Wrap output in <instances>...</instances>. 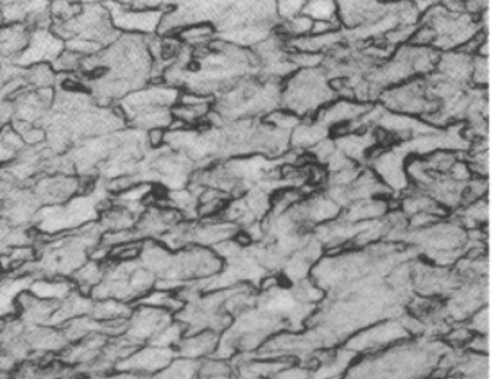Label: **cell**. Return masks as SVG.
<instances>
[{
	"mask_svg": "<svg viewBox=\"0 0 492 379\" xmlns=\"http://www.w3.org/2000/svg\"><path fill=\"white\" fill-rule=\"evenodd\" d=\"M446 348L441 339L411 338L381 353L359 356L342 379H426Z\"/></svg>",
	"mask_w": 492,
	"mask_h": 379,
	"instance_id": "obj_1",
	"label": "cell"
},
{
	"mask_svg": "<svg viewBox=\"0 0 492 379\" xmlns=\"http://www.w3.org/2000/svg\"><path fill=\"white\" fill-rule=\"evenodd\" d=\"M156 276L141 265L138 259L135 261H105L104 276L98 285L91 291L94 301L115 299L119 303H138L142 296L151 293L156 286Z\"/></svg>",
	"mask_w": 492,
	"mask_h": 379,
	"instance_id": "obj_2",
	"label": "cell"
},
{
	"mask_svg": "<svg viewBox=\"0 0 492 379\" xmlns=\"http://www.w3.org/2000/svg\"><path fill=\"white\" fill-rule=\"evenodd\" d=\"M411 338V334L405 328L399 316V318L384 319L368 328L361 329L359 333L347 339L343 346L354 351L356 355L364 356L381 353L384 349L391 348Z\"/></svg>",
	"mask_w": 492,
	"mask_h": 379,
	"instance_id": "obj_3",
	"label": "cell"
},
{
	"mask_svg": "<svg viewBox=\"0 0 492 379\" xmlns=\"http://www.w3.org/2000/svg\"><path fill=\"white\" fill-rule=\"evenodd\" d=\"M172 321H174V315L164 309L135 305L131 315L127 319V329L121 338L134 348L149 345L162 329L169 325Z\"/></svg>",
	"mask_w": 492,
	"mask_h": 379,
	"instance_id": "obj_4",
	"label": "cell"
},
{
	"mask_svg": "<svg viewBox=\"0 0 492 379\" xmlns=\"http://www.w3.org/2000/svg\"><path fill=\"white\" fill-rule=\"evenodd\" d=\"M112 25L118 32H128L129 35H146L152 36L161 25L162 16L174 11L176 6L169 5L166 9H149L137 11L127 4L107 5Z\"/></svg>",
	"mask_w": 492,
	"mask_h": 379,
	"instance_id": "obj_5",
	"label": "cell"
},
{
	"mask_svg": "<svg viewBox=\"0 0 492 379\" xmlns=\"http://www.w3.org/2000/svg\"><path fill=\"white\" fill-rule=\"evenodd\" d=\"M177 358L176 349L159 348L154 345H142L117 365L115 371L138 376H151L167 368Z\"/></svg>",
	"mask_w": 492,
	"mask_h": 379,
	"instance_id": "obj_6",
	"label": "cell"
},
{
	"mask_svg": "<svg viewBox=\"0 0 492 379\" xmlns=\"http://www.w3.org/2000/svg\"><path fill=\"white\" fill-rule=\"evenodd\" d=\"M64 51V41L51 31V27H35L24 52L16 57V64L26 67L41 64L52 65Z\"/></svg>",
	"mask_w": 492,
	"mask_h": 379,
	"instance_id": "obj_7",
	"label": "cell"
},
{
	"mask_svg": "<svg viewBox=\"0 0 492 379\" xmlns=\"http://www.w3.org/2000/svg\"><path fill=\"white\" fill-rule=\"evenodd\" d=\"M381 99L389 108L412 114H424V116L438 109V102L432 101L428 96L425 81L411 82L399 89L389 91Z\"/></svg>",
	"mask_w": 492,
	"mask_h": 379,
	"instance_id": "obj_8",
	"label": "cell"
},
{
	"mask_svg": "<svg viewBox=\"0 0 492 379\" xmlns=\"http://www.w3.org/2000/svg\"><path fill=\"white\" fill-rule=\"evenodd\" d=\"M41 206L61 205L78 195V176L65 174H47L37 178L32 186Z\"/></svg>",
	"mask_w": 492,
	"mask_h": 379,
	"instance_id": "obj_9",
	"label": "cell"
},
{
	"mask_svg": "<svg viewBox=\"0 0 492 379\" xmlns=\"http://www.w3.org/2000/svg\"><path fill=\"white\" fill-rule=\"evenodd\" d=\"M109 339L111 338L104 334H91L77 343L69 344L57 355V359L84 375L85 371L99 358Z\"/></svg>",
	"mask_w": 492,
	"mask_h": 379,
	"instance_id": "obj_10",
	"label": "cell"
},
{
	"mask_svg": "<svg viewBox=\"0 0 492 379\" xmlns=\"http://www.w3.org/2000/svg\"><path fill=\"white\" fill-rule=\"evenodd\" d=\"M17 318L26 325L49 326L57 304L44 301L25 291L17 296Z\"/></svg>",
	"mask_w": 492,
	"mask_h": 379,
	"instance_id": "obj_11",
	"label": "cell"
},
{
	"mask_svg": "<svg viewBox=\"0 0 492 379\" xmlns=\"http://www.w3.org/2000/svg\"><path fill=\"white\" fill-rule=\"evenodd\" d=\"M219 341V334L211 333V331L184 335L176 346L177 356L200 363L202 359L211 358L214 355Z\"/></svg>",
	"mask_w": 492,
	"mask_h": 379,
	"instance_id": "obj_12",
	"label": "cell"
},
{
	"mask_svg": "<svg viewBox=\"0 0 492 379\" xmlns=\"http://www.w3.org/2000/svg\"><path fill=\"white\" fill-rule=\"evenodd\" d=\"M32 276L15 275L0 276V319L17 316V296L29 289Z\"/></svg>",
	"mask_w": 492,
	"mask_h": 379,
	"instance_id": "obj_13",
	"label": "cell"
},
{
	"mask_svg": "<svg viewBox=\"0 0 492 379\" xmlns=\"http://www.w3.org/2000/svg\"><path fill=\"white\" fill-rule=\"evenodd\" d=\"M77 286L67 278H34L29 285V293L36 298L49 303H62L74 293Z\"/></svg>",
	"mask_w": 492,
	"mask_h": 379,
	"instance_id": "obj_14",
	"label": "cell"
},
{
	"mask_svg": "<svg viewBox=\"0 0 492 379\" xmlns=\"http://www.w3.org/2000/svg\"><path fill=\"white\" fill-rule=\"evenodd\" d=\"M135 305L151 306V308L164 309L167 313L176 315L179 313L186 303L177 295V293L171 291H162V289H152L151 293L142 296Z\"/></svg>",
	"mask_w": 492,
	"mask_h": 379,
	"instance_id": "obj_15",
	"label": "cell"
},
{
	"mask_svg": "<svg viewBox=\"0 0 492 379\" xmlns=\"http://www.w3.org/2000/svg\"><path fill=\"white\" fill-rule=\"evenodd\" d=\"M134 306L129 304L119 303L115 299H105V301H94L91 314L88 316L97 319L99 323L107 321H117V319H128Z\"/></svg>",
	"mask_w": 492,
	"mask_h": 379,
	"instance_id": "obj_16",
	"label": "cell"
},
{
	"mask_svg": "<svg viewBox=\"0 0 492 379\" xmlns=\"http://www.w3.org/2000/svg\"><path fill=\"white\" fill-rule=\"evenodd\" d=\"M139 379H200V363L177 356L167 368L156 375L142 376Z\"/></svg>",
	"mask_w": 492,
	"mask_h": 379,
	"instance_id": "obj_17",
	"label": "cell"
},
{
	"mask_svg": "<svg viewBox=\"0 0 492 379\" xmlns=\"http://www.w3.org/2000/svg\"><path fill=\"white\" fill-rule=\"evenodd\" d=\"M26 145L11 125L0 128V165L12 164Z\"/></svg>",
	"mask_w": 492,
	"mask_h": 379,
	"instance_id": "obj_18",
	"label": "cell"
},
{
	"mask_svg": "<svg viewBox=\"0 0 492 379\" xmlns=\"http://www.w3.org/2000/svg\"><path fill=\"white\" fill-rule=\"evenodd\" d=\"M25 81L36 89H46L54 85L55 71L49 64L34 65V66L27 67Z\"/></svg>",
	"mask_w": 492,
	"mask_h": 379,
	"instance_id": "obj_19",
	"label": "cell"
},
{
	"mask_svg": "<svg viewBox=\"0 0 492 379\" xmlns=\"http://www.w3.org/2000/svg\"><path fill=\"white\" fill-rule=\"evenodd\" d=\"M184 335H186L184 326L174 318V321L169 325H167L166 328L162 329L161 333L156 336V339L149 345L159 346V348L176 349V346L179 345V341H181Z\"/></svg>",
	"mask_w": 492,
	"mask_h": 379,
	"instance_id": "obj_20",
	"label": "cell"
},
{
	"mask_svg": "<svg viewBox=\"0 0 492 379\" xmlns=\"http://www.w3.org/2000/svg\"><path fill=\"white\" fill-rule=\"evenodd\" d=\"M337 6L332 2H313V4H304L302 15L309 17L312 21L334 22Z\"/></svg>",
	"mask_w": 492,
	"mask_h": 379,
	"instance_id": "obj_21",
	"label": "cell"
},
{
	"mask_svg": "<svg viewBox=\"0 0 492 379\" xmlns=\"http://www.w3.org/2000/svg\"><path fill=\"white\" fill-rule=\"evenodd\" d=\"M474 334L471 333V329L466 326V324H456L452 325L448 333L442 336V341L449 346V348H466L469 339Z\"/></svg>",
	"mask_w": 492,
	"mask_h": 379,
	"instance_id": "obj_22",
	"label": "cell"
},
{
	"mask_svg": "<svg viewBox=\"0 0 492 379\" xmlns=\"http://www.w3.org/2000/svg\"><path fill=\"white\" fill-rule=\"evenodd\" d=\"M466 324L472 334L489 335V306H482Z\"/></svg>",
	"mask_w": 492,
	"mask_h": 379,
	"instance_id": "obj_23",
	"label": "cell"
},
{
	"mask_svg": "<svg viewBox=\"0 0 492 379\" xmlns=\"http://www.w3.org/2000/svg\"><path fill=\"white\" fill-rule=\"evenodd\" d=\"M312 26H313V21L309 17L299 15V16L293 17L291 21H287L283 29L287 34L292 36L303 37L304 35L311 34Z\"/></svg>",
	"mask_w": 492,
	"mask_h": 379,
	"instance_id": "obj_24",
	"label": "cell"
},
{
	"mask_svg": "<svg viewBox=\"0 0 492 379\" xmlns=\"http://www.w3.org/2000/svg\"><path fill=\"white\" fill-rule=\"evenodd\" d=\"M270 379H311V369L294 363L274 374Z\"/></svg>",
	"mask_w": 492,
	"mask_h": 379,
	"instance_id": "obj_25",
	"label": "cell"
},
{
	"mask_svg": "<svg viewBox=\"0 0 492 379\" xmlns=\"http://www.w3.org/2000/svg\"><path fill=\"white\" fill-rule=\"evenodd\" d=\"M471 77L476 84L487 85L489 81V62L487 57H477L472 62Z\"/></svg>",
	"mask_w": 492,
	"mask_h": 379,
	"instance_id": "obj_26",
	"label": "cell"
},
{
	"mask_svg": "<svg viewBox=\"0 0 492 379\" xmlns=\"http://www.w3.org/2000/svg\"><path fill=\"white\" fill-rule=\"evenodd\" d=\"M466 351L472 354H479V355H489V335H479L474 334L466 344Z\"/></svg>",
	"mask_w": 492,
	"mask_h": 379,
	"instance_id": "obj_27",
	"label": "cell"
},
{
	"mask_svg": "<svg viewBox=\"0 0 492 379\" xmlns=\"http://www.w3.org/2000/svg\"><path fill=\"white\" fill-rule=\"evenodd\" d=\"M303 6L304 4H302V2H299V4L297 2H282V4L276 5V12H279L280 16L291 21V19L297 16V14L302 15Z\"/></svg>",
	"mask_w": 492,
	"mask_h": 379,
	"instance_id": "obj_28",
	"label": "cell"
},
{
	"mask_svg": "<svg viewBox=\"0 0 492 379\" xmlns=\"http://www.w3.org/2000/svg\"><path fill=\"white\" fill-rule=\"evenodd\" d=\"M166 129H151V131H149V134H147V141H149V146H151L152 149H157V151H159L162 145H164V142H166Z\"/></svg>",
	"mask_w": 492,
	"mask_h": 379,
	"instance_id": "obj_29",
	"label": "cell"
},
{
	"mask_svg": "<svg viewBox=\"0 0 492 379\" xmlns=\"http://www.w3.org/2000/svg\"><path fill=\"white\" fill-rule=\"evenodd\" d=\"M88 379H139L138 376L132 375L128 373H121V371H114V373L104 374V375L91 376Z\"/></svg>",
	"mask_w": 492,
	"mask_h": 379,
	"instance_id": "obj_30",
	"label": "cell"
},
{
	"mask_svg": "<svg viewBox=\"0 0 492 379\" xmlns=\"http://www.w3.org/2000/svg\"><path fill=\"white\" fill-rule=\"evenodd\" d=\"M200 379H233V376H200Z\"/></svg>",
	"mask_w": 492,
	"mask_h": 379,
	"instance_id": "obj_31",
	"label": "cell"
},
{
	"mask_svg": "<svg viewBox=\"0 0 492 379\" xmlns=\"http://www.w3.org/2000/svg\"><path fill=\"white\" fill-rule=\"evenodd\" d=\"M0 218H2V204H0Z\"/></svg>",
	"mask_w": 492,
	"mask_h": 379,
	"instance_id": "obj_32",
	"label": "cell"
},
{
	"mask_svg": "<svg viewBox=\"0 0 492 379\" xmlns=\"http://www.w3.org/2000/svg\"><path fill=\"white\" fill-rule=\"evenodd\" d=\"M7 376H5V375H0V379H6Z\"/></svg>",
	"mask_w": 492,
	"mask_h": 379,
	"instance_id": "obj_33",
	"label": "cell"
},
{
	"mask_svg": "<svg viewBox=\"0 0 492 379\" xmlns=\"http://www.w3.org/2000/svg\"><path fill=\"white\" fill-rule=\"evenodd\" d=\"M6 379H15L14 376H7Z\"/></svg>",
	"mask_w": 492,
	"mask_h": 379,
	"instance_id": "obj_34",
	"label": "cell"
}]
</instances>
